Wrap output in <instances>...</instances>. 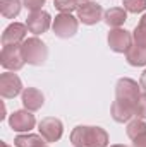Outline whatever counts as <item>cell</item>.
I'll return each mask as SVG.
<instances>
[{
  "label": "cell",
  "mask_w": 146,
  "mask_h": 147,
  "mask_svg": "<svg viewBox=\"0 0 146 147\" xmlns=\"http://www.w3.org/2000/svg\"><path fill=\"white\" fill-rule=\"evenodd\" d=\"M21 50H23L24 60L29 65H41L48 58V48H46V45L36 36L26 38L21 43Z\"/></svg>",
  "instance_id": "obj_1"
},
{
  "label": "cell",
  "mask_w": 146,
  "mask_h": 147,
  "mask_svg": "<svg viewBox=\"0 0 146 147\" xmlns=\"http://www.w3.org/2000/svg\"><path fill=\"white\" fill-rule=\"evenodd\" d=\"M0 63L3 69L7 70H21L26 63L24 60V55H23V50H21V45H9V46H3L2 51H0Z\"/></svg>",
  "instance_id": "obj_2"
},
{
  "label": "cell",
  "mask_w": 146,
  "mask_h": 147,
  "mask_svg": "<svg viewBox=\"0 0 146 147\" xmlns=\"http://www.w3.org/2000/svg\"><path fill=\"white\" fill-rule=\"evenodd\" d=\"M103 17V9L102 5H98L96 2H79L77 5V19L83 22V24H88V26H93L96 24L98 21H102Z\"/></svg>",
  "instance_id": "obj_3"
},
{
  "label": "cell",
  "mask_w": 146,
  "mask_h": 147,
  "mask_svg": "<svg viewBox=\"0 0 146 147\" xmlns=\"http://www.w3.org/2000/svg\"><path fill=\"white\" fill-rule=\"evenodd\" d=\"M38 130H40V135L45 139V142H57V140H60V137L64 134V125L59 118L48 116L40 121Z\"/></svg>",
  "instance_id": "obj_4"
},
{
  "label": "cell",
  "mask_w": 146,
  "mask_h": 147,
  "mask_svg": "<svg viewBox=\"0 0 146 147\" xmlns=\"http://www.w3.org/2000/svg\"><path fill=\"white\" fill-rule=\"evenodd\" d=\"M52 29L59 38L74 36L77 33V17H74L72 14H59L52 24Z\"/></svg>",
  "instance_id": "obj_5"
},
{
  "label": "cell",
  "mask_w": 146,
  "mask_h": 147,
  "mask_svg": "<svg viewBox=\"0 0 146 147\" xmlns=\"http://www.w3.org/2000/svg\"><path fill=\"white\" fill-rule=\"evenodd\" d=\"M108 46L115 53H127V50L132 46V34L126 29L113 28L108 33Z\"/></svg>",
  "instance_id": "obj_6"
},
{
  "label": "cell",
  "mask_w": 146,
  "mask_h": 147,
  "mask_svg": "<svg viewBox=\"0 0 146 147\" xmlns=\"http://www.w3.org/2000/svg\"><path fill=\"white\" fill-rule=\"evenodd\" d=\"M132 116H136V103L122 98H115L112 103V118L119 123L129 121Z\"/></svg>",
  "instance_id": "obj_7"
},
{
  "label": "cell",
  "mask_w": 146,
  "mask_h": 147,
  "mask_svg": "<svg viewBox=\"0 0 146 147\" xmlns=\"http://www.w3.org/2000/svg\"><path fill=\"white\" fill-rule=\"evenodd\" d=\"M9 125L16 132H29L36 125V120L29 110H19L9 116Z\"/></svg>",
  "instance_id": "obj_8"
},
{
  "label": "cell",
  "mask_w": 146,
  "mask_h": 147,
  "mask_svg": "<svg viewBox=\"0 0 146 147\" xmlns=\"http://www.w3.org/2000/svg\"><path fill=\"white\" fill-rule=\"evenodd\" d=\"M23 91V82L16 74L5 72L0 75V96L5 99L16 98Z\"/></svg>",
  "instance_id": "obj_9"
},
{
  "label": "cell",
  "mask_w": 146,
  "mask_h": 147,
  "mask_svg": "<svg viewBox=\"0 0 146 147\" xmlns=\"http://www.w3.org/2000/svg\"><path fill=\"white\" fill-rule=\"evenodd\" d=\"M50 24H52V17L48 12L45 10H38V12H31L28 16V21H26V26H28V31L35 33V34H43L50 29Z\"/></svg>",
  "instance_id": "obj_10"
},
{
  "label": "cell",
  "mask_w": 146,
  "mask_h": 147,
  "mask_svg": "<svg viewBox=\"0 0 146 147\" xmlns=\"http://www.w3.org/2000/svg\"><path fill=\"white\" fill-rule=\"evenodd\" d=\"M139 87H141V86H138V82L132 80V79H127V77L119 79V82H117V86H115V96L136 103L138 98L141 96V94H139Z\"/></svg>",
  "instance_id": "obj_11"
},
{
  "label": "cell",
  "mask_w": 146,
  "mask_h": 147,
  "mask_svg": "<svg viewBox=\"0 0 146 147\" xmlns=\"http://www.w3.org/2000/svg\"><path fill=\"white\" fill-rule=\"evenodd\" d=\"M26 33H28V26L21 24V22H12L7 26V29L2 34V45L9 46V45H19L26 39Z\"/></svg>",
  "instance_id": "obj_12"
},
{
  "label": "cell",
  "mask_w": 146,
  "mask_h": 147,
  "mask_svg": "<svg viewBox=\"0 0 146 147\" xmlns=\"http://www.w3.org/2000/svg\"><path fill=\"white\" fill-rule=\"evenodd\" d=\"M23 105H24V108L29 111H36L40 110L41 106H43V103H45V98H43V94L38 91L36 87H26L24 91H23Z\"/></svg>",
  "instance_id": "obj_13"
},
{
  "label": "cell",
  "mask_w": 146,
  "mask_h": 147,
  "mask_svg": "<svg viewBox=\"0 0 146 147\" xmlns=\"http://www.w3.org/2000/svg\"><path fill=\"white\" fill-rule=\"evenodd\" d=\"M108 146V134L100 127H88L86 128V147H107Z\"/></svg>",
  "instance_id": "obj_14"
},
{
  "label": "cell",
  "mask_w": 146,
  "mask_h": 147,
  "mask_svg": "<svg viewBox=\"0 0 146 147\" xmlns=\"http://www.w3.org/2000/svg\"><path fill=\"white\" fill-rule=\"evenodd\" d=\"M103 19L110 28H120L127 21V10L122 7H112L103 14Z\"/></svg>",
  "instance_id": "obj_15"
},
{
  "label": "cell",
  "mask_w": 146,
  "mask_h": 147,
  "mask_svg": "<svg viewBox=\"0 0 146 147\" xmlns=\"http://www.w3.org/2000/svg\"><path fill=\"white\" fill-rule=\"evenodd\" d=\"M126 58H127L129 65H132V67H145L146 65V48L145 46H139V45H132L127 50Z\"/></svg>",
  "instance_id": "obj_16"
},
{
  "label": "cell",
  "mask_w": 146,
  "mask_h": 147,
  "mask_svg": "<svg viewBox=\"0 0 146 147\" xmlns=\"http://www.w3.org/2000/svg\"><path fill=\"white\" fill-rule=\"evenodd\" d=\"M45 139L41 135H35V134H24V135H17L14 139V146L16 147H41Z\"/></svg>",
  "instance_id": "obj_17"
},
{
  "label": "cell",
  "mask_w": 146,
  "mask_h": 147,
  "mask_svg": "<svg viewBox=\"0 0 146 147\" xmlns=\"http://www.w3.org/2000/svg\"><path fill=\"white\" fill-rule=\"evenodd\" d=\"M21 0H0V12L5 19H14L21 12Z\"/></svg>",
  "instance_id": "obj_18"
},
{
  "label": "cell",
  "mask_w": 146,
  "mask_h": 147,
  "mask_svg": "<svg viewBox=\"0 0 146 147\" xmlns=\"http://www.w3.org/2000/svg\"><path fill=\"white\" fill-rule=\"evenodd\" d=\"M132 39H134V45H139V46L146 48V14H143L139 24L136 26V29L132 33Z\"/></svg>",
  "instance_id": "obj_19"
},
{
  "label": "cell",
  "mask_w": 146,
  "mask_h": 147,
  "mask_svg": "<svg viewBox=\"0 0 146 147\" xmlns=\"http://www.w3.org/2000/svg\"><path fill=\"white\" fill-rule=\"evenodd\" d=\"M146 132V123L145 120H141V118H136V120H132L129 125H127V135H129V139H136L138 135H141V134H145Z\"/></svg>",
  "instance_id": "obj_20"
},
{
  "label": "cell",
  "mask_w": 146,
  "mask_h": 147,
  "mask_svg": "<svg viewBox=\"0 0 146 147\" xmlns=\"http://www.w3.org/2000/svg\"><path fill=\"white\" fill-rule=\"evenodd\" d=\"M53 5L60 14H71L72 10H77L79 0H53Z\"/></svg>",
  "instance_id": "obj_21"
},
{
  "label": "cell",
  "mask_w": 146,
  "mask_h": 147,
  "mask_svg": "<svg viewBox=\"0 0 146 147\" xmlns=\"http://www.w3.org/2000/svg\"><path fill=\"white\" fill-rule=\"evenodd\" d=\"M124 9L131 14H139L146 9V0H124Z\"/></svg>",
  "instance_id": "obj_22"
},
{
  "label": "cell",
  "mask_w": 146,
  "mask_h": 147,
  "mask_svg": "<svg viewBox=\"0 0 146 147\" xmlns=\"http://www.w3.org/2000/svg\"><path fill=\"white\" fill-rule=\"evenodd\" d=\"M136 116L141 120H146V92L141 94L136 101Z\"/></svg>",
  "instance_id": "obj_23"
},
{
  "label": "cell",
  "mask_w": 146,
  "mask_h": 147,
  "mask_svg": "<svg viewBox=\"0 0 146 147\" xmlns=\"http://www.w3.org/2000/svg\"><path fill=\"white\" fill-rule=\"evenodd\" d=\"M23 3H24V7H26L28 10L38 12V10H41V7L45 5V0H23Z\"/></svg>",
  "instance_id": "obj_24"
},
{
  "label": "cell",
  "mask_w": 146,
  "mask_h": 147,
  "mask_svg": "<svg viewBox=\"0 0 146 147\" xmlns=\"http://www.w3.org/2000/svg\"><path fill=\"white\" fill-rule=\"evenodd\" d=\"M132 146L134 147H146V132L145 134H141V135H138V137L134 139Z\"/></svg>",
  "instance_id": "obj_25"
},
{
  "label": "cell",
  "mask_w": 146,
  "mask_h": 147,
  "mask_svg": "<svg viewBox=\"0 0 146 147\" xmlns=\"http://www.w3.org/2000/svg\"><path fill=\"white\" fill-rule=\"evenodd\" d=\"M139 86H141V87H143V89L146 91V70L141 74V79H139Z\"/></svg>",
  "instance_id": "obj_26"
},
{
  "label": "cell",
  "mask_w": 146,
  "mask_h": 147,
  "mask_svg": "<svg viewBox=\"0 0 146 147\" xmlns=\"http://www.w3.org/2000/svg\"><path fill=\"white\" fill-rule=\"evenodd\" d=\"M110 147H127V146H122V144H117V146H110Z\"/></svg>",
  "instance_id": "obj_27"
},
{
  "label": "cell",
  "mask_w": 146,
  "mask_h": 147,
  "mask_svg": "<svg viewBox=\"0 0 146 147\" xmlns=\"http://www.w3.org/2000/svg\"><path fill=\"white\" fill-rule=\"evenodd\" d=\"M0 146H2V147H10V146H7V144H5V142H2V144H0Z\"/></svg>",
  "instance_id": "obj_28"
},
{
  "label": "cell",
  "mask_w": 146,
  "mask_h": 147,
  "mask_svg": "<svg viewBox=\"0 0 146 147\" xmlns=\"http://www.w3.org/2000/svg\"><path fill=\"white\" fill-rule=\"evenodd\" d=\"M79 2H88V0H79Z\"/></svg>",
  "instance_id": "obj_29"
},
{
  "label": "cell",
  "mask_w": 146,
  "mask_h": 147,
  "mask_svg": "<svg viewBox=\"0 0 146 147\" xmlns=\"http://www.w3.org/2000/svg\"><path fill=\"white\" fill-rule=\"evenodd\" d=\"M41 147H46V146H41Z\"/></svg>",
  "instance_id": "obj_30"
}]
</instances>
